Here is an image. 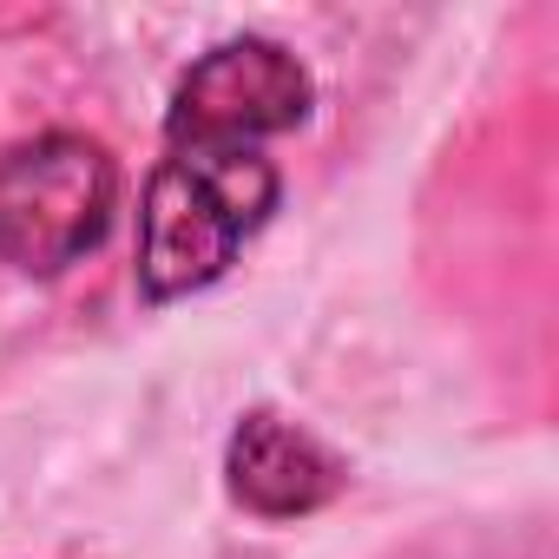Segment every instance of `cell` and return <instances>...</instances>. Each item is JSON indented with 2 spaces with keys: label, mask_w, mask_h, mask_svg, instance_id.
Listing matches in <instances>:
<instances>
[{
  "label": "cell",
  "mask_w": 559,
  "mask_h": 559,
  "mask_svg": "<svg viewBox=\"0 0 559 559\" xmlns=\"http://www.w3.org/2000/svg\"><path fill=\"white\" fill-rule=\"evenodd\" d=\"M276 191L284 178L263 152L171 145L139 204V290L152 304H171L217 284L276 211Z\"/></svg>",
  "instance_id": "1"
},
{
  "label": "cell",
  "mask_w": 559,
  "mask_h": 559,
  "mask_svg": "<svg viewBox=\"0 0 559 559\" xmlns=\"http://www.w3.org/2000/svg\"><path fill=\"white\" fill-rule=\"evenodd\" d=\"M119 211V165L86 132H40L0 152V263L27 276H60Z\"/></svg>",
  "instance_id": "2"
},
{
  "label": "cell",
  "mask_w": 559,
  "mask_h": 559,
  "mask_svg": "<svg viewBox=\"0 0 559 559\" xmlns=\"http://www.w3.org/2000/svg\"><path fill=\"white\" fill-rule=\"evenodd\" d=\"M310 119V73L276 40H224L211 47L171 93L165 132L171 145H217V152H257L263 139Z\"/></svg>",
  "instance_id": "3"
},
{
  "label": "cell",
  "mask_w": 559,
  "mask_h": 559,
  "mask_svg": "<svg viewBox=\"0 0 559 559\" xmlns=\"http://www.w3.org/2000/svg\"><path fill=\"white\" fill-rule=\"evenodd\" d=\"M224 474H230V493L263 520L317 513L343 487L336 454L323 441H310L304 428H290L284 415H243L224 448Z\"/></svg>",
  "instance_id": "4"
}]
</instances>
